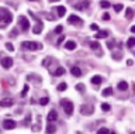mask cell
I'll return each mask as SVG.
<instances>
[{
	"label": "cell",
	"mask_w": 135,
	"mask_h": 134,
	"mask_svg": "<svg viewBox=\"0 0 135 134\" xmlns=\"http://www.w3.org/2000/svg\"><path fill=\"white\" fill-rule=\"evenodd\" d=\"M37 117H38V123H37V126H32L31 127L32 131H39L41 130V116H37Z\"/></svg>",
	"instance_id": "44dd1931"
},
{
	"label": "cell",
	"mask_w": 135,
	"mask_h": 134,
	"mask_svg": "<svg viewBox=\"0 0 135 134\" xmlns=\"http://www.w3.org/2000/svg\"><path fill=\"white\" fill-rule=\"evenodd\" d=\"M111 56H113V58L116 59V61H120V59H121V56H122V54H121V52H114V51H113Z\"/></svg>",
	"instance_id": "83f0119b"
},
{
	"label": "cell",
	"mask_w": 135,
	"mask_h": 134,
	"mask_svg": "<svg viewBox=\"0 0 135 134\" xmlns=\"http://www.w3.org/2000/svg\"><path fill=\"white\" fill-rule=\"evenodd\" d=\"M48 103H49V97H48V96L41 97V99H39V104H41V106H47Z\"/></svg>",
	"instance_id": "d4e9b609"
},
{
	"label": "cell",
	"mask_w": 135,
	"mask_h": 134,
	"mask_svg": "<svg viewBox=\"0 0 135 134\" xmlns=\"http://www.w3.org/2000/svg\"><path fill=\"white\" fill-rule=\"evenodd\" d=\"M65 48H66V50H69V51H73V50L76 48V42L72 41V40H68V41L65 42Z\"/></svg>",
	"instance_id": "5bb4252c"
},
{
	"label": "cell",
	"mask_w": 135,
	"mask_h": 134,
	"mask_svg": "<svg viewBox=\"0 0 135 134\" xmlns=\"http://www.w3.org/2000/svg\"><path fill=\"white\" fill-rule=\"evenodd\" d=\"M16 126H17V123L11 119H6L3 121V128L4 130H13V128H16Z\"/></svg>",
	"instance_id": "52a82bcc"
},
{
	"label": "cell",
	"mask_w": 135,
	"mask_h": 134,
	"mask_svg": "<svg viewBox=\"0 0 135 134\" xmlns=\"http://www.w3.org/2000/svg\"><path fill=\"white\" fill-rule=\"evenodd\" d=\"M68 89V85L65 83V82H62V83H59L58 85V88H56V90H59V92H63V90H66Z\"/></svg>",
	"instance_id": "484cf974"
},
{
	"label": "cell",
	"mask_w": 135,
	"mask_h": 134,
	"mask_svg": "<svg viewBox=\"0 0 135 134\" xmlns=\"http://www.w3.org/2000/svg\"><path fill=\"white\" fill-rule=\"evenodd\" d=\"M127 45H128L129 48H134L135 47V37H131L128 41H127Z\"/></svg>",
	"instance_id": "4316f807"
},
{
	"label": "cell",
	"mask_w": 135,
	"mask_h": 134,
	"mask_svg": "<svg viewBox=\"0 0 135 134\" xmlns=\"http://www.w3.org/2000/svg\"><path fill=\"white\" fill-rule=\"evenodd\" d=\"M103 18H104V20H108V18H110V14H108V13H106V14L103 16Z\"/></svg>",
	"instance_id": "b9f144b4"
},
{
	"label": "cell",
	"mask_w": 135,
	"mask_h": 134,
	"mask_svg": "<svg viewBox=\"0 0 135 134\" xmlns=\"http://www.w3.org/2000/svg\"><path fill=\"white\" fill-rule=\"evenodd\" d=\"M6 48H7L9 51H11V52L14 51V47H13V44H11V42H7V44H6Z\"/></svg>",
	"instance_id": "d590c367"
},
{
	"label": "cell",
	"mask_w": 135,
	"mask_h": 134,
	"mask_svg": "<svg viewBox=\"0 0 135 134\" xmlns=\"http://www.w3.org/2000/svg\"><path fill=\"white\" fill-rule=\"evenodd\" d=\"M61 104H62L63 110H65V113H66L68 116H71L72 113H73V103L71 102V100H68V99H62V100H61Z\"/></svg>",
	"instance_id": "3957f363"
},
{
	"label": "cell",
	"mask_w": 135,
	"mask_h": 134,
	"mask_svg": "<svg viewBox=\"0 0 135 134\" xmlns=\"http://www.w3.org/2000/svg\"><path fill=\"white\" fill-rule=\"evenodd\" d=\"M18 26H20V28H21L23 31H27L28 28H30V21H28L27 17L20 16V17H18Z\"/></svg>",
	"instance_id": "8992f818"
},
{
	"label": "cell",
	"mask_w": 135,
	"mask_h": 134,
	"mask_svg": "<svg viewBox=\"0 0 135 134\" xmlns=\"http://www.w3.org/2000/svg\"><path fill=\"white\" fill-rule=\"evenodd\" d=\"M47 120L49 121V123L56 121V120H58V112H56V110H51L49 113H48V116H47Z\"/></svg>",
	"instance_id": "30bf717a"
},
{
	"label": "cell",
	"mask_w": 135,
	"mask_h": 134,
	"mask_svg": "<svg viewBox=\"0 0 135 134\" xmlns=\"http://www.w3.org/2000/svg\"><path fill=\"white\" fill-rule=\"evenodd\" d=\"M108 133H110L108 128H106V127H101V128L97 130V134H108Z\"/></svg>",
	"instance_id": "4dcf8cb0"
},
{
	"label": "cell",
	"mask_w": 135,
	"mask_h": 134,
	"mask_svg": "<svg viewBox=\"0 0 135 134\" xmlns=\"http://www.w3.org/2000/svg\"><path fill=\"white\" fill-rule=\"evenodd\" d=\"M49 2H52V3H54V2H58V0H49Z\"/></svg>",
	"instance_id": "f6af8a7d"
},
{
	"label": "cell",
	"mask_w": 135,
	"mask_h": 134,
	"mask_svg": "<svg viewBox=\"0 0 135 134\" xmlns=\"http://www.w3.org/2000/svg\"><path fill=\"white\" fill-rule=\"evenodd\" d=\"M131 32H134V34H135V26L131 27Z\"/></svg>",
	"instance_id": "7bdbcfd3"
},
{
	"label": "cell",
	"mask_w": 135,
	"mask_h": 134,
	"mask_svg": "<svg viewBox=\"0 0 135 134\" xmlns=\"http://www.w3.org/2000/svg\"><path fill=\"white\" fill-rule=\"evenodd\" d=\"M76 90L79 92V93H82V95H84V92H86L84 85H83V83H77V85H76Z\"/></svg>",
	"instance_id": "d6986e66"
},
{
	"label": "cell",
	"mask_w": 135,
	"mask_h": 134,
	"mask_svg": "<svg viewBox=\"0 0 135 134\" xmlns=\"http://www.w3.org/2000/svg\"><path fill=\"white\" fill-rule=\"evenodd\" d=\"M101 95H103L104 97H108V96H111L113 95V88H106L103 92H101Z\"/></svg>",
	"instance_id": "e0dca14e"
},
{
	"label": "cell",
	"mask_w": 135,
	"mask_h": 134,
	"mask_svg": "<svg viewBox=\"0 0 135 134\" xmlns=\"http://www.w3.org/2000/svg\"><path fill=\"white\" fill-rule=\"evenodd\" d=\"M55 11H58V16H59V17H63L65 13H66V9H65L63 6H59V7H58V9H56Z\"/></svg>",
	"instance_id": "ffe728a7"
},
{
	"label": "cell",
	"mask_w": 135,
	"mask_h": 134,
	"mask_svg": "<svg viewBox=\"0 0 135 134\" xmlns=\"http://www.w3.org/2000/svg\"><path fill=\"white\" fill-rule=\"evenodd\" d=\"M90 30H93V31H99V26H97V24H92V26H90Z\"/></svg>",
	"instance_id": "74e56055"
},
{
	"label": "cell",
	"mask_w": 135,
	"mask_h": 134,
	"mask_svg": "<svg viewBox=\"0 0 135 134\" xmlns=\"http://www.w3.org/2000/svg\"><path fill=\"white\" fill-rule=\"evenodd\" d=\"M0 64H2V66H3V68L9 69V68H11V65H13V59H11L10 56L0 55Z\"/></svg>",
	"instance_id": "5b68a950"
},
{
	"label": "cell",
	"mask_w": 135,
	"mask_h": 134,
	"mask_svg": "<svg viewBox=\"0 0 135 134\" xmlns=\"http://www.w3.org/2000/svg\"><path fill=\"white\" fill-rule=\"evenodd\" d=\"M103 80H104L103 76H100V75H94L92 79H90V82H92L93 85H100L101 82H103Z\"/></svg>",
	"instance_id": "4fadbf2b"
},
{
	"label": "cell",
	"mask_w": 135,
	"mask_h": 134,
	"mask_svg": "<svg viewBox=\"0 0 135 134\" xmlns=\"http://www.w3.org/2000/svg\"><path fill=\"white\" fill-rule=\"evenodd\" d=\"M45 131H47L48 134H54L55 131H56V124H52V123H49L47 126V128H45Z\"/></svg>",
	"instance_id": "9a60e30c"
},
{
	"label": "cell",
	"mask_w": 135,
	"mask_h": 134,
	"mask_svg": "<svg viewBox=\"0 0 135 134\" xmlns=\"http://www.w3.org/2000/svg\"><path fill=\"white\" fill-rule=\"evenodd\" d=\"M68 23H71V24H79V26H80L83 21H82L80 17H77V16L72 14V16H69V17H68Z\"/></svg>",
	"instance_id": "9c48e42d"
},
{
	"label": "cell",
	"mask_w": 135,
	"mask_h": 134,
	"mask_svg": "<svg viewBox=\"0 0 135 134\" xmlns=\"http://www.w3.org/2000/svg\"><path fill=\"white\" fill-rule=\"evenodd\" d=\"M65 72H66V71H65V68H62V66H59L58 69H56V71L54 72V75H55V76H62V75L65 74Z\"/></svg>",
	"instance_id": "cb8c5ba5"
},
{
	"label": "cell",
	"mask_w": 135,
	"mask_h": 134,
	"mask_svg": "<svg viewBox=\"0 0 135 134\" xmlns=\"http://www.w3.org/2000/svg\"><path fill=\"white\" fill-rule=\"evenodd\" d=\"M51 61H52V58H47V59H44V61H42V65H44L45 68H47L48 65H49V62H51Z\"/></svg>",
	"instance_id": "e575fe53"
},
{
	"label": "cell",
	"mask_w": 135,
	"mask_h": 134,
	"mask_svg": "<svg viewBox=\"0 0 135 134\" xmlns=\"http://www.w3.org/2000/svg\"><path fill=\"white\" fill-rule=\"evenodd\" d=\"M11 104H13V99H10V97H4V99L0 100V106L2 107H10Z\"/></svg>",
	"instance_id": "8fae6325"
},
{
	"label": "cell",
	"mask_w": 135,
	"mask_h": 134,
	"mask_svg": "<svg viewBox=\"0 0 135 134\" xmlns=\"http://www.w3.org/2000/svg\"><path fill=\"white\" fill-rule=\"evenodd\" d=\"M13 20V14L9 9L0 7V28H6Z\"/></svg>",
	"instance_id": "6da1fadb"
},
{
	"label": "cell",
	"mask_w": 135,
	"mask_h": 134,
	"mask_svg": "<svg viewBox=\"0 0 135 134\" xmlns=\"http://www.w3.org/2000/svg\"><path fill=\"white\" fill-rule=\"evenodd\" d=\"M30 2H38V0H30Z\"/></svg>",
	"instance_id": "bcb514c9"
},
{
	"label": "cell",
	"mask_w": 135,
	"mask_h": 134,
	"mask_svg": "<svg viewBox=\"0 0 135 134\" xmlns=\"http://www.w3.org/2000/svg\"><path fill=\"white\" fill-rule=\"evenodd\" d=\"M28 89H30V86H28V85H24V88H23V90H21V97H24V96L27 95Z\"/></svg>",
	"instance_id": "1f68e13d"
},
{
	"label": "cell",
	"mask_w": 135,
	"mask_h": 134,
	"mask_svg": "<svg viewBox=\"0 0 135 134\" xmlns=\"http://www.w3.org/2000/svg\"><path fill=\"white\" fill-rule=\"evenodd\" d=\"M132 90H134V93H135V82L132 83Z\"/></svg>",
	"instance_id": "ee69618b"
},
{
	"label": "cell",
	"mask_w": 135,
	"mask_h": 134,
	"mask_svg": "<svg viewBox=\"0 0 135 134\" xmlns=\"http://www.w3.org/2000/svg\"><path fill=\"white\" fill-rule=\"evenodd\" d=\"M42 28H44V24L41 20H37V24L34 26V28H32V34H39L41 31H42Z\"/></svg>",
	"instance_id": "ba28073f"
},
{
	"label": "cell",
	"mask_w": 135,
	"mask_h": 134,
	"mask_svg": "<svg viewBox=\"0 0 135 134\" xmlns=\"http://www.w3.org/2000/svg\"><path fill=\"white\" fill-rule=\"evenodd\" d=\"M125 17H127V18H128V20L134 17V10H132V9H131V7H128V9H127V10H125Z\"/></svg>",
	"instance_id": "7402d4cb"
},
{
	"label": "cell",
	"mask_w": 135,
	"mask_h": 134,
	"mask_svg": "<svg viewBox=\"0 0 135 134\" xmlns=\"http://www.w3.org/2000/svg\"><path fill=\"white\" fill-rule=\"evenodd\" d=\"M108 134H116V133H114V131H113V133H108Z\"/></svg>",
	"instance_id": "7dc6e473"
},
{
	"label": "cell",
	"mask_w": 135,
	"mask_h": 134,
	"mask_svg": "<svg viewBox=\"0 0 135 134\" xmlns=\"http://www.w3.org/2000/svg\"><path fill=\"white\" fill-rule=\"evenodd\" d=\"M131 134H135V131H132V133H131Z\"/></svg>",
	"instance_id": "c3c4849f"
},
{
	"label": "cell",
	"mask_w": 135,
	"mask_h": 134,
	"mask_svg": "<svg viewBox=\"0 0 135 134\" xmlns=\"http://www.w3.org/2000/svg\"><path fill=\"white\" fill-rule=\"evenodd\" d=\"M62 30H63V27H62V26H56L55 32H56V34H61V32H62Z\"/></svg>",
	"instance_id": "8d00e7d4"
},
{
	"label": "cell",
	"mask_w": 135,
	"mask_h": 134,
	"mask_svg": "<svg viewBox=\"0 0 135 134\" xmlns=\"http://www.w3.org/2000/svg\"><path fill=\"white\" fill-rule=\"evenodd\" d=\"M110 109H111V106H110L108 103H101V110H104V112H110Z\"/></svg>",
	"instance_id": "f546056e"
},
{
	"label": "cell",
	"mask_w": 135,
	"mask_h": 134,
	"mask_svg": "<svg viewBox=\"0 0 135 134\" xmlns=\"http://www.w3.org/2000/svg\"><path fill=\"white\" fill-rule=\"evenodd\" d=\"M99 47H100V44L97 42V41H93V42H90V48H92V50H99Z\"/></svg>",
	"instance_id": "f1b7e54d"
},
{
	"label": "cell",
	"mask_w": 135,
	"mask_h": 134,
	"mask_svg": "<svg viewBox=\"0 0 135 134\" xmlns=\"http://www.w3.org/2000/svg\"><path fill=\"white\" fill-rule=\"evenodd\" d=\"M107 48H108V50H114V42L113 41H108L107 42Z\"/></svg>",
	"instance_id": "f35d334b"
},
{
	"label": "cell",
	"mask_w": 135,
	"mask_h": 134,
	"mask_svg": "<svg viewBox=\"0 0 135 134\" xmlns=\"http://www.w3.org/2000/svg\"><path fill=\"white\" fill-rule=\"evenodd\" d=\"M63 40H65V35H61L59 40H58V42H56V44H58V45H59V44H62V42H63Z\"/></svg>",
	"instance_id": "60d3db41"
},
{
	"label": "cell",
	"mask_w": 135,
	"mask_h": 134,
	"mask_svg": "<svg viewBox=\"0 0 135 134\" xmlns=\"http://www.w3.org/2000/svg\"><path fill=\"white\" fill-rule=\"evenodd\" d=\"M79 110L83 116H90V114H93V112H94V107H93V104H82V106L79 107Z\"/></svg>",
	"instance_id": "277c9868"
},
{
	"label": "cell",
	"mask_w": 135,
	"mask_h": 134,
	"mask_svg": "<svg viewBox=\"0 0 135 134\" xmlns=\"http://www.w3.org/2000/svg\"><path fill=\"white\" fill-rule=\"evenodd\" d=\"M23 51H39L42 50V44L41 42H34V41H24L21 44Z\"/></svg>",
	"instance_id": "7a4b0ae2"
},
{
	"label": "cell",
	"mask_w": 135,
	"mask_h": 134,
	"mask_svg": "<svg viewBox=\"0 0 135 134\" xmlns=\"http://www.w3.org/2000/svg\"><path fill=\"white\" fill-rule=\"evenodd\" d=\"M30 120H31V114H28V116H27V119L24 120V126H28V123H30Z\"/></svg>",
	"instance_id": "ab89813d"
},
{
	"label": "cell",
	"mask_w": 135,
	"mask_h": 134,
	"mask_svg": "<svg viewBox=\"0 0 135 134\" xmlns=\"http://www.w3.org/2000/svg\"><path fill=\"white\" fill-rule=\"evenodd\" d=\"M117 88L120 89V90H127V89H128V83H127L125 80H122V82H120L117 85Z\"/></svg>",
	"instance_id": "ac0fdd59"
},
{
	"label": "cell",
	"mask_w": 135,
	"mask_h": 134,
	"mask_svg": "<svg viewBox=\"0 0 135 134\" xmlns=\"http://www.w3.org/2000/svg\"><path fill=\"white\" fill-rule=\"evenodd\" d=\"M76 134H82V133H76Z\"/></svg>",
	"instance_id": "681fc988"
},
{
	"label": "cell",
	"mask_w": 135,
	"mask_h": 134,
	"mask_svg": "<svg viewBox=\"0 0 135 134\" xmlns=\"http://www.w3.org/2000/svg\"><path fill=\"white\" fill-rule=\"evenodd\" d=\"M100 7H103V9H110V7H111V3L107 2V0H101V2H100Z\"/></svg>",
	"instance_id": "603a6c76"
},
{
	"label": "cell",
	"mask_w": 135,
	"mask_h": 134,
	"mask_svg": "<svg viewBox=\"0 0 135 134\" xmlns=\"http://www.w3.org/2000/svg\"><path fill=\"white\" fill-rule=\"evenodd\" d=\"M71 72H72V75H73V76H76V78H79V76L82 75L80 68H77V66H73L72 69H71Z\"/></svg>",
	"instance_id": "2e32d148"
},
{
	"label": "cell",
	"mask_w": 135,
	"mask_h": 134,
	"mask_svg": "<svg viewBox=\"0 0 135 134\" xmlns=\"http://www.w3.org/2000/svg\"><path fill=\"white\" fill-rule=\"evenodd\" d=\"M122 9H124V6H122V4H116V6H114V10H116L117 13H120Z\"/></svg>",
	"instance_id": "d6a6232c"
},
{
	"label": "cell",
	"mask_w": 135,
	"mask_h": 134,
	"mask_svg": "<svg viewBox=\"0 0 135 134\" xmlns=\"http://www.w3.org/2000/svg\"><path fill=\"white\" fill-rule=\"evenodd\" d=\"M17 32H18V31H17V28H13V30H11V32H10L9 35H10V37H13V38H14V37H17V35H18Z\"/></svg>",
	"instance_id": "836d02e7"
},
{
	"label": "cell",
	"mask_w": 135,
	"mask_h": 134,
	"mask_svg": "<svg viewBox=\"0 0 135 134\" xmlns=\"http://www.w3.org/2000/svg\"><path fill=\"white\" fill-rule=\"evenodd\" d=\"M94 37L97 38V40H100V38H107L108 37V31L107 30H99L94 34Z\"/></svg>",
	"instance_id": "7c38bea8"
}]
</instances>
